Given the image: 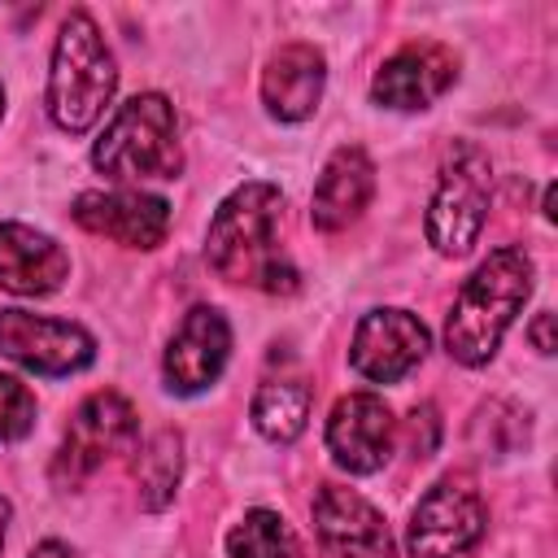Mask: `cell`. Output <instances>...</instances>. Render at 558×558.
<instances>
[{"label":"cell","mask_w":558,"mask_h":558,"mask_svg":"<svg viewBox=\"0 0 558 558\" xmlns=\"http://www.w3.org/2000/svg\"><path fill=\"white\" fill-rule=\"evenodd\" d=\"M318 558H392V536L384 514L353 488L323 484L314 497Z\"/></svg>","instance_id":"obj_10"},{"label":"cell","mask_w":558,"mask_h":558,"mask_svg":"<svg viewBox=\"0 0 558 558\" xmlns=\"http://www.w3.org/2000/svg\"><path fill=\"white\" fill-rule=\"evenodd\" d=\"M327 61L314 44H283L262 70V105L279 122H301L318 109Z\"/></svg>","instance_id":"obj_16"},{"label":"cell","mask_w":558,"mask_h":558,"mask_svg":"<svg viewBox=\"0 0 558 558\" xmlns=\"http://www.w3.org/2000/svg\"><path fill=\"white\" fill-rule=\"evenodd\" d=\"M392 410L384 405V397L375 392H349L331 405L327 418V449L336 458V466H344L349 475H371L388 462L392 453Z\"/></svg>","instance_id":"obj_14"},{"label":"cell","mask_w":558,"mask_h":558,"mask_svg":"<svg viewBox=\"0 0 558 558\" xmlns=\"http://www.w3.org/2000/svg\"><path fill=\"white\" fill-rule=\"evenodd\" d=\"M453 78H458V57L436 39H418L397 48L375 70L371 100L384 109H427L453 87Z\"/></svg>","instance_id":"obj_12"},{"label":"cell","mask_w":558,"mask_h":558,"mask_svg":"<svg viewBox=\"0 0 558 558\" xmlns=\"http://www.w3.org/2000/svg\"><path fill=\"white\" fill-rule=\"evenodd\" d=\"M183 480V436L161 427L144 440L140 458H135V488H140V506L144 510H166L179 493Z\"/></svg>","instance_id":"obj_18"},{"label":"cell","mask_w":558,"mask_h":558,"mask_svg":"<svg viewBox=\"0 0 558 558\" xmlns=\"http://www.w3.org/2000/svg\"><path fill=\"white\" fill-rule=\"evenodd\" d=\"M231 357V327L227 318L214 310V305H196L183 314L166 357H161V375H166V388L179 392V397H196L205 392L222 366Z\"/></svg>","instance_id":"obj_13"},{"label":"cell","mask_w":558,"mask_h":558,"mask_svg":"<svg viewBox=\"0 0 558 558\" xmlns=\"http://www.w3.org/2000/svg\"><path fill=\"white\" fill-rule=\"evenodd\" d=\"M227 558H301V541L283 514L257 506L227 532Z\"/></svg>","instance_id":"obj_20"},{"label":"cell","mask_w":558,"mask_h":558,"mask_svg":"<svg viewBox=\"0 0 558 558\" xmlns=\"http://www.w3.org/2000/svg\"><path fill=\"white\" fill-rule=\"evenodd\" d=\"M436 432H440L436 410H432V405H418V410L410 414V445H414V458H427V453L436 449Z\"/></svg>","instance_id":"obj_22"},{"label":"cell","mask_w":558,"mask_h":558,"mask_svg":"<svg viewBox=\"0 0 558 558\" xmlns=\"http://www.w3.org/2000/svg\"><path fill=\"white\" fill-rule=\"evenodd\" d=\"M527 340L536 344V353H554V314H549V310H541V314L532 318Z\"/></svg>","instance_id":"obj_23"},{"label":"cell","mask_w":558,"mask_h":558,"mask_svg":"<svg viewBox=\"0 0 558 558\" xmlns=\"http://www.w3.org/2000/svg\"><path fill=\"white\" fill-rule=\"evenodd\" d=\"M65 275H70V257L52 235L26 222L0 218V288L4 292L48 296L65 283Z\"/></svg>","instance_id":"obj_15"},{"label":"cell","mask_w":558,"mask_h":558,"mask_svg":"<svg viewBox=\"0 0 558 558\" xmlns=\"http://www.w3.org/2000/svg\"><path fill=\"white\" fill-rule=\"evenodd\" d=\"M427 327L410 310H371L349 344V362L371 384H397L427 357Z\"/></svg>","instance_id":"obj_9"},{"label":"cell","mask_w":558,"mask_h":558,"mask_svg":"<svg viewBox=\"0 0 558 558\" xmlns=\"http://www.w3.org/2000/svg\"><path fill=\"white\" fill-rule=\"evenodd\" d=\"M4 532H9V501L0 497V545H4Z\"/></svg>","instance_id":"obj_25"},{"label":"cell","mask_w":558,"mask_h":558,"mask_svg":"<svg viewBox=\"0 0 558 558\" xmlns=\"http://www.w3.org/2000/svg\"><path fill=\"white\" fill-rule=\"evenodd\" d=\"M0 353L35 375H74V371L92 366L96 340L70 318L0 310Z\"/></svg>","instance_id":"obj_8"},{"label":"cell","mask_w":558,"mask_h":558,"mask_svg":"<svg viewBox=\"0 0 558 558\" xmlns=\"http://www.w3.org/2000/svg\"><path fill=\"white\" fill-rule=\"evenodd\" d=\"M31 558H78V554L70 545H61V541H44V545L31 549Z\"/></svg>","instance_id":"obj_24"},{"label":"cell","mask_w":558,"mask_h":558,"mask_svg":"<svg viewBox=\"0 0 558 558\" xmlns=\"http://www.w3.org/2000/svg\"><path fill=\"white\" fill-rule=\"evenodd\" d=\"M532 257L519 244H506L480 262V270L458 288L453 310L445 318V349L462 366H484L523 301L532 296Z\"/></svg>","instance_id":"obj_2"},{"label":"cell","mask_w":558,"mask_h":558,"mask_svg":"<svg viewBox=\"0 0 558 558\" xmlns=\"http://www.w3.org/2000/svg\"><path fill=\"white\" fill-rule=\"evenodd\" d=\"M375 196V166L362 148L344 144L327 157L318 183H314V201H310V218L318 231H344L349 222L362 218V209Z\"/></svg>","instance_id":"obj_17"},{"label":"cell","mask_w":558,"mask_h":558,"mask_svg":"<svg viewBox=\"0 0 558 558\" xmlns=\"http://www.w3.org/2000/svg\"><path fill=\"white\" fill-rule=\"evenodd\" d=\"M310 405H314V392L310 384L301 379H270L257 388L253 397V427L275 440V445H288L305 432V418H310Z\"/></svg>","instance_id":"obj_19"},{"label":"cell","mask_w":558,"mask_h":558,"mask_svg":"<svg viewBox=\"0 0 558 558\" xmlns=\"http://www.w3.org/2000/svg\"><path fill=\"white\" fill-rule=\"evenodd\" d=\"M279 214H283L279 187H270V183L235 187L209 218L205 262L214 266V275L227 283L270 292V296L296 292V270L275 235Z\"/></svg>","instance_id":"obj_1"},{"label":"cell","mask_w":558,"mask_h":558,"mask_svg":"<svg viewBox=\"0 0 558 558\" xmlns=\"http://www.w3.org/2000/svg\"><path fill=\"white\" fill-rule=\"evenodd\" d=\"M92 166L105 179H179L183 148L174 105L161 92H144L118 105L92 144Z\"/></svg>","instance_id":"obj_4"},{"label":"cell","mask_w":558,"mask_h":558,"mask_svg":"<svg viewBox=\"0 0 558 558\" xmlns=\"http://www.w3.org/2000/svg\"><path fill=\"white\" fill-rule=\"evenodd\" d=\"M488 201H493V166H488L484 148L458 144L445 157L440 183L427 205V244L440 257L471 253V244L480 240V231L488 222Z\"/></svg>","instance_id":"obj_5"},{"label":"cell","mask_w":558,"mask_h":558,"mask_svg":"<svg viewBox=\"0 0 558 558\" xmlns=\"http://www.w3.org/2000/svg\"><path fill=\"white\" fill-rule=\"evenodd\" d=\"M484 527L488 510L475 484L462 475H445L418 497L405 527V549L410 558H462L480 545Z\"/></svg>","instance_id":"obj_7"},{"label":"cell","mask_w":558,"mask_h":558,"mask_svg":"<svg viewBox=\"0 0 558 558\" xmlns=\"http://www.w3.org/2000/svg\"><path fill=\"white\" fill-rule=\"evenodd\" d=\"M135 440H140L135 405L122 392H92L65 427V440L52 458V480L61 488H74L96 466H105L113 453H126Z\"/></svg>","instance_id":"obj_6"},{"label":"cell","mask_w":558,"mask_h":558,"mask_svg":"<svg viewBox=\"0 0 558 558\" xmlns=\"http://www.w3.org/2000/svg\"><path fill=\"white\" fill-rule=\"evenodd\" d=\"M70 218L126 248H157L170 231V205L153 192L140 187H118V192H83L70 209Z\"/></svg>","instance_id":"obj_11"},{"label":"cell","mask_w":558,"mask_h":558,"mask_svg":"<svg viewBox=\"0 0 558 558\" xmlns=\"http://www.w3.org/2000/svg\"><path fill=\"white\" fill-rule=\"evenodd\" d=\"M0 113H4V87H0Z\"/></svg>","instance_id":"obj_26"},{"label":"cell","mask_w":558,"mask_h":558,"mask_svg":"<svg viewBox=\"0 0 558 558\" xmlns=\"http://www.w3.org/2000/svg\"><path fill=\"white\" fill-rule=\"evenodd\" d=\"M35 427V397L22 379L0 375V445L22 440Z\"/></svg>","instance_id":"obj_21"},{"label":"cell","mask_w":558,"mask_h":558,"mask_svg":"<svg viewBox=\"0 0 558 558\" xmlns=\"http://www.w3.org/2000/svg\"><path fill=\"white\" fill-rule=\"evenodd\" d=\"M118 92V65L105 48L100 26L92 13L74 9L61 22V35L52 44V70H48V113L61 131L83 135L100 122Z\"/></svg>","instance_id":"obj_3"}]
</instances>
